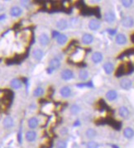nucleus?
Returning <instances> with one entry per match:
<instances>
[{
  "mask_svg": "<svg viewBox=\"0 0 134 148\" xmlns=\"http://www.w3.org/2000/svg\"><path fill=\"white\" fill-rule=\"evenodd\" d=\"M104 20L109 23H112L116 20V15L112 11H109L107 13H104Z\"/></svg>",
  "mask_w": 134,
  "mask_h": 148,
  "instance_id": "obj_5",
  "label": "nucleus"
},
{
  "mask_svg": "<svg viewBox=\"0 0 134 148\" xmlns=\"http://www.w3.org/2000/svg\"><path fill=\"white\" fill-rule=\"evenodd\" d=\"M101 23L99 20L97 19H92L89 23V28L92 31H97L100 28Z\"/></svg>",
  "mask_w": 134,
  "mask_h": 148,
  "instance_id": "obj_4",
  "label": "nucleus"
},
{
  "mask_svg": "<svg viewBox=\"0 0 134 148\" xmlns=\"http://www.w3.org/2000/svg\"><path fill=\"white\" fill-rule=\"evenodd\" d=\"M5 17H6V15H4V14H3V15H0V21H1V20H3V19H5Z\"/></svg>",
  "mask_w": 134,
  "mask_h": 148,
  "instance_id": "obj_35",
  "label": "nucleus"
},
{
  "mask_svg": "<svg viewBox=\"0 0 134 148\" xmlns=\"http://www.w3.org/2000/svg\"><path fill=\"white\" fill-rule=\"evenodd\" d=\"M25 137H26L27 141L32 142V141H34L36 140V138H37V133H35L34 131H28L27 133H26V136Z\"/></svg>",
  "mask_w": 134,
  "mask_h": 148,
  "instance_id": "obj_21",
  "label": "nucleus"
},
{
  "mask_svg": "<svg viewBox=\"0 0 134 148\" xmlns=\"http://www.w3.org/2000/svg\"><path fill=\"white\" fill-rule=\"evenodd\" d=\"M120 86L124 90H129L131 88H132V85H133V82L130 79L128 78H123L122 79L120 80Z\"/></svg>",
  "mask_w": 134,
  "mask_h": 148,
  "instance_id": "obj_3",
  "label": "nucleus"
},
{
  "mask_svg": "<svg viewBox=\"0 0 134 148\" xmlns=\"http://www.w3.org/2000/svg\"><path fill=\"white\" fill-rule=\"evenodd\" d=\"M39 42L41 46H43V47L47 46L48 44H49V42H50V38H49L47 34H46V33L41 34L39 37Z\"/></svg>",
  "mask_w": 134,
  "mask_h": 148,
  "instance_id": "obj_10",
  "label": "nucleus"
},
{
  "mask_svg": "<svg viewBox=\"0 0 134 148\" xmlns=\"http://www.w3.org/2000/svg\"><path fill=\"white\" fill-rule=\"evenodd\" d=\"M99 145L98 142H96L95 141H90L87 143L86 148H99Z\"/></svg>",
  "mask_w": 134,
  "mask_h": 148,
  "instance_id": "obj_28",
  "label": "nucleus"
},
{
  "mask_svg": "<svg viewBox=\"0 0 134 148\" xmlns=\"http://www.w3.org/2000/svg\"><path fill=\"white\" fill-rule=\"evenodd\" d=\"M66 147H67V143L64 140L57 141L55 144V148H66Z\"/></svg>",
  "mask_w": 134,
  "mask_h": 148,
  "instance_id": "obj_26",
  "label": "nucleus"
},
{
  "mask_svg": "<svg viewBox=\"0 0 134 148\" xmlns=\"http://www.w3.org/2000/svg\"><path fill=\"white\" fill-rule=\"evenodd\" d=\"M121 3H122V4H123V7H125V8H130L133 5V1H132V0H123Z\"/></svg>",
  "mask_w": 134,
  "mask_h": 148,
  "instance_id": "obj_30",
  "label": "nucleus"
},
{
  "mask_svg": "<svg viewBox=\"0 0 134 148\" xmlns=\"http://www.w3.org/2000/svg\"><path fill=\"white\" fill-rule=\"evenodd\" d=\"M10 84H11V86L13 89H16L22 87V81L20 79H12V81H11Z\"/></svg>",
  "mask_w": 134,
  "mask_h": 148,
  "instance_id": "obj_23",
  "label": "nucleus"
},
{
  "mask_svg": "<svg viewBox=\"0 0 134 148\" xmlns=\"http://www.w3.org/2000/svg\"><path fill=\"white\" fill-rule=\"evenodd\" d=\"M38 124H39V122H38V119L37 117H33L28 120V127L31 129H34V128L37 127Z\"/></svg>",
  "mask_w": 134,
  "mask_h": 148,
  "instance_id": "obj_20",
  "label": "nucleus"
},
{
  "mask_svg": "<svg viewBox=\"0 0 134 148\" xmlns=\"http://www.w3.org/2000/svg\"><path fill=\"white\" fill-rule=\"evenodd\" d=\"M3 127L5 128H10V127H12L13 126V124H14V122H13V117H9V116L5 117L4 120H3Z\"/></svg>",
  "mask_w": 134,
  "mask_h": 148,
  "instance_id": "obj_18",
  "label": "nucleus"
},
{
  "mask_svg": "<svg viewBox=\"0 0 134 148\" xmlns=\"http://www.w3.org/2000/svg\"><path fill=\"white\" fill-rule=\"evenodd\" d=\"M103 68L104 72H105L107 75H110L111 73H113V71L114 70V66H113V65L111 62L105 63V64L103 65Z\"/></svg>",
  "mask_w": 134,
  "mask_h": 148,
  "instance_id": "obj_13",
  "label": "nucleus"
},
{
  "mask_svg": "<svg viewBox=\"0 0 134 148\" xmlns=\"http://www.w3.org/2000/svg\"><path fill=\"white\" fill-rule=\"evenodd\" d=\"M91 59H92V61L95 64H98V63H100L103 61V55L100 52H95L94 54L92 55L91 56Z\"/></svg>",
  "mask_w": 134,
  "mask_h": 148,
  "instance_id": "obj_14",
  "label": "nucleus"
},
{
  "mask_svg": "<svg viewBox=\"0 0 134 148\" xmlns=\"http://www.w3.org/2000/svg\"><path fill=\"white\" fill-rule=\"evenodd\" d=\"M43 55H44V53L41 49H35L32 52V56L37 61H41L43 58Z\"/></svg>",
  "mask_w": 134,
  "mask_h": 148,
  "instance_id": "obj_16",
  "label": "nucleus"
},
{
  "mask_svg": "<svg viewBox=\"0 0 134 148\" xmlns=\"http://www.w3.org/2000/svg\"><path fill=\"white\" fill-rule=\"evenodd\" d=\"M79 77L81 80H86L87 79L89 78V73L88 71L85 70H81L79 73Z\"/></svg>",
  "mask_w": 134,
  "mask_h": 148,
  "instance_id": "obj_25",
  "label": "nucleus"
},
{
  "mask_svg": "<svg viewBox=\"0 0 134 148\" xmlns=\"http://www.w3.org/2000/svg\"><path fill=\"white\" fill-rule=\"evenodd\" d=\"M115 41H116V43L119 45V46H123V45H125L127 43V37L123 34V33H119L116 36V38H115Z\"/></svg>",
  "mask_w": 134,
  "mask_h": 148,
  "instance_id": "obj_6",
  "label": "nucleus"
},
{
  "mask_svg": "<svg viewBox=\"0 0 134 148\" xmlns=\"http://www.w3.org/2000/svg\"><path fill=\"white\" fill-rule=\"evenodd\" d=\"M60 94L61 95L64 97V98H68L71 94V89L70 87L68 86H65V87H62L60 90Z\"/></svg>",
  "mask_w": 134,
  "mask_h": 148,
  "instance_id": "obj_17",
  "label": "nucleus"
},
{
  "mask_svg": "<svg viewBox=\"0 0 134 148\" xmlns=\"http://www.w3.org/2000/svg\"><path fill=\"white\" fill-rule=\"evenodd\" d=\"M122 25L123 27H126V28H131L134 26V18L133 17H130V16H127L124 17L123 19H122Z\"/></svg>",
  "mask_w": 134,
  "mask_h": 148,
  "instance_id": "obj_1",
  "label": "nucleus"
},
{
  "mask_svg": "<svg viewBox=\"0 0 134 148\" xmlns=\"http://www.w3.org/2000/svg\"><path fill=\"white\" fill-rule=\"evenodd\" d=\"M94 41V37L91 34L85 33L82 36V42L85 45H89Z\"/></svg>",
  "mask_w": 134,
  "mask_h": 148,
  "instance_id": "obj_9",
  "label": "nucleus"
},
{
  "mask_svg": "<svg viewBox=\"0 0 134 148\" xmlns=\"http://www.w3.org/2000/svg\"><path fill=\"white\" fill-rule=\"evenodd\" d=\"M56 27L61 30V31H63L65 30L67 27H68V23L65 19H60L56 22Z\"/></svg>",
  "mask_w": 134,
  "mask_h": 148,
  "instance_id": "obj_8",
  "label": "nucleus"
},
{
  "mask_svg": "<svg viewBox=\"0 0 134 148\" xmlns=\"http://www.w3.org/2000/svg\"><path fill=\"white\" fill-rule=\"evenodd\" d=\"M67 37L65 36V35H64V34H60L59 36H58V37L56 38V41H57V43L59 44V45H64V44H65L66 43V41H67Z\"/></svg>",
  "mask_w": 134,
  "mask_h": 148,
  "instance_id": "obj_22",
  "label": "nucleus"
},
{
  "mask_svg": "<svg viewBox=\"0 0 134 148\" xmlns=\"http://www.w3.org/2000/svg\"><path fill=\"white\" fill-rule=\"evenodd\" d=\"M79 111H80V109H79V107L78 105H76V104H74V105H72L71 108V113L72 114H74V115H75V114H77V113H79Z\"/></svg>",
  "mask_w": 134,
  "mask_h": 148,
  "instance_id": "obj_29",
  "label": "nucleus"
},
{
  "mask_svg": "<svg viewBox=\"0 0 134 148\" xmlns=\"http://www.w3.org/2000/svg\"><path fill=\"white\" fill-rule=\"evenodd\" d=\"M129 110L128 109L125 107V106H122V107H120L119 109H118V114H119V116L122 117H123V118H127V117L129 116Z\"/></svg>",
  "mask_w": 134,
  "mask_h": 148,
  "instance_id": "obj_11",
  "label": "nucleus"
},
{
  "mask_svg": "<svg viewBox=\"0 0 134 148\" xmlns=\"http://www.w3.org/2000/svg\"><path fill=\"white\" fill-rule=\"evenodd\" d=\"M123 136L127 139H132L134 136V131L132 127H127L123 130Z\"/></svg>",
  "mask_w": 134,
  "mask_h": 148,
  "instance_id": "obj_12",
  "label": "nucleus"
},
{
  "mask_svg": "<svg viewBox=\"0 0 134 148\" xmlns=\"http://www.w3.org/2000/svg\"><path fill=\"white\" fill-rule=\"evenodd\" d=\"M43 94H44V89H43L42 88H41V87L37 88V89L34 90V92H33V95H34L35 97H39V96H41Z\"/></svg>",
  "mask_w": 134,
  "mask_h": 148,
  "instance_id": "obj_27",
  "label": "nucleus"
},
{
  "mask_svg": "<svg viewBox=\"0 0 134 148\" xmlns=\"http://www.w3.org/2000/svg\"><path fill=\"white\" fill-rule=\"evenodd\" d=\"M23 13V10L19 7H13L10 10V14L13 17H19Z\"/></svg>",
  "mask_w": 134,
  "mask_h": 148,
  "instance_id": "obj_19",
  "label": "nucleus"
},
{
  "mask_svg": "<svg viewBox=\"0 0 134 148\" xmlns=\"http://www.w3.org/2000/svg\"><path fill=\"white\" fill-rule=\"evenodd\" d=\"M59 35H60V33H59L58 31H53V33H52V37H53V38H57Z\"/></svg>",
  "mask_w": 134,
  "mask_h": 148,
  "instance_id": "obj_34",
  "label": "nucleus"
},
{
  "mask_svg": "<svg viewBox=\"0 0 134 148\" xmlns=\"http://www.w3.org/2000/svg\"><path fill=\"white\" fill-rule=\"evenodd\" d=\"M17 136H18V137H17V138H18V141H19L20 143H22V129L19 130V133H18V135H17Z\"/></svg>",
  "mask_w": 134,
  "mask_h": 148,
  "instance_id": "obj_32",
  "label": "nucleus"
},
{
  "mask_svg": "<svg viewBox=\"0 0 134 148\" xmlns=\"http://www.w3.org/2000/svg\"><path fill=\"white\" fill-rule=\"evenodd\" d=\"M107 31H108V32H109L110 35H115L116 32H117V31H116L115 29H108Z\"/></svg>",
  "mask_w": 134,
  "mask_h": 148,
  "instance_id": "obj_33",
  "label": "nucleus"
},
{
  "mask_svg": "<svg viewBox=\"0 0 134 148\" xmlns=\"http://www.w3.org/2000/svg\"><path fill=\"white\" fill-rule=\"evenodd\" d=\"M61 66V61L57 58H54L50 61V66L47 69L48 73H51L53 70L59 69Z\"/></svg>",
  "mask_w": 134,
  "mask_h": 148,
  "instance_id": "obj_2",
  "label": "nucleus"
},
{
  "mask_svg": "<svg viewBox=\"0 0 134 148\" xmlns=\"http://www.w3.org/2000/svg\"><path fill=\"white\" fill-rule=\"evenodd\" d=\"M85 135H86V137L88 138H94L96 137V135H97V133H96V131H95V129H93V128H89V129H87L86 133H85Z\"/></svg>",
  "mask_w": 134,
  "mask_h": 148,
  "instance_id": "obj_24",
  "label": "nucleus"
},
{
  "mask_svg": "<svg viewBox=\"0 0 134 148\" xmlns=\"http://www.w3.org/2000/svg\"><path fill=\"white\" fill-rule=\"evenodd\" d=\"M118 98V93L115 90H109L106 94V99L109 101H114Z\"/></svg>",
  "mask_w": 134,
  "mask_h": 148,
  "instance_id": "obj_15",
  "label": "nucleus"
},
{
  "mask_svg": "<svg viewBox=\"0 0 134 148\" xmlns=\"http://www.w3.org/2000/svg\"><path fill=\"white\" fill-rule=\"evenodd\" d=\"M61 76L64 80H70L71 79L74 78V73L71 70H65L61 72Z\"/></svg>",
  "mask_w": 134,
  "mask_h": 148,
  "instance_id": "obj_7",
  "label": "nucleus"
},
{
  "mask_svg": "<svg viewBox=\"0 0 134 148\" xmlns=\"http://www.w3.org/2000/svg\"><path fill=\"white\" fill-rule=\"evenodd\" d=\"M61 135H66L67 133H68V130H67V128L66 127H62L61 129Z\"/></svg>",
  "mask_w": 134,
  "mask_h": 148,
  "instance_id": "obj_31",
  "label": "nucleus"
}]
</instances>
